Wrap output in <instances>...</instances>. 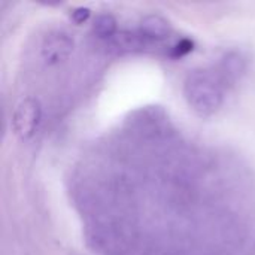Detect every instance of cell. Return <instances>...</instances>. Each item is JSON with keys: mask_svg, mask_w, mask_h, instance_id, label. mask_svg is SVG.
Wrapping results in <instances>:
<instances>
[{"mask_svg": "<svg viewBox=\"0 0 255 255\" xmlns=\"http://www.w3.org/2000/svg\"><path fill=\"white\" fill-rule=\"evenodd\" d=\"M193 49H194V42H193L191 39H188V37H182L179 42H176V43L172 46L169 55H170L172 58H181V57L190 54Z\"/></svg>", "mask_w": 255, "mask_h": 255, "instance_id": "8992f818", "label": "cell"}, {"mask_svg": "<svg viewBox=\"0 0 255 255\" xmlns=\"http://www.w3.org/2000/svg\"><path fill=\"white\" fill-rule=\"evenodd\" d=\"M172 34V25L170 22L163 18L161 15L151 13L142 18L139 24L137 36L142 42H161L167 39Z\"/></svg>", "mask_w": 255, "mask_h": 255, "instance_id": "277c9868", "label": "cell"}, {"mask_svg": "<svg viewBox=\"0 0 255 255\" xmlns=\"http://www.w3.org/2000/svg\"><path fill=\"white\" fill-rule=\"evenodd\" d=\"M40 114H42V108L37 99L25 97L24 100H21L16 105L12 115L13 134L22 142L31 139L39 127Z\"/></svg>", "mask_w": 255, "mask_h": 255, "instance_id": "7a4b0ae2", "label": "cell"}, {"mask_svg": "<svg viewBox=\"0 0 255 255\" xmlns=\"http://www.w3.org/2000/svg\"><path fill=\"white\" fill-rule=\"evenodd\" d=\"M90 15H91V10L88 7H76V9L72 10L70 18L76 24H84L90 18Z\"/></svg>", "mask_w": 255, "mask_h": 255, "instance_id": "52a82bcc", "label": "cell"}, {"mask_svg": "<svg viewBox=\"0 0 255 255\" xmlns=\"http://www.w3.org/2000/svg\"><path fill=\"white\" fill-rule=\"evenodd\" d=\"M184 96L194 114L209 118L223 106L224 81L214 70L194 69L184 81Z\"/></svg>", "mask_w": 255, "mask_h": 255, "instance_id": "6da1fadb", "label": "cell"}, {"mask_svg": "<svg viewBox=\"0 0 255 255\" xmlns=\"http://www.w3.org/2000/svg\"><path fill=\"white\" fill-rule=\"evenodd\" d=\"M75 48L73 39L64 31H51L43 39L40 55L48 66H55L67 60Z\"/></svg>", "mask_w": 255, "mask_h": 255, "instance_id": "3957f363", "label": "cell"}, {"mask_svg": "<svg viewBox=\"0 0 255 255\" xmlns=\"http://www.w3.org/2000/svg\"><path fill=\"white\" fill-rule=\"evenodd\" d=\"M93 31L102 39H109L117 33V19L111 13H100L93 22Z\"/></svg>", "mask_w": 255, "mask_h": 255, "instance_id": "5b68a950", "label": "cell"}]
</instances>
